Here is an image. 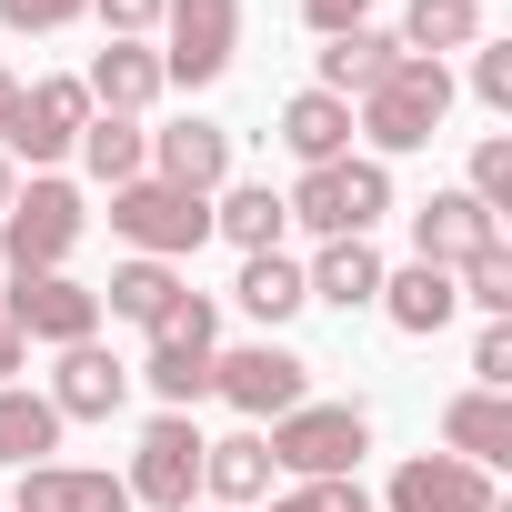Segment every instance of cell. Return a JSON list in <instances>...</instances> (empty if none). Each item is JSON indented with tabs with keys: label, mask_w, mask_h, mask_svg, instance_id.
<instances>
[{
	"label": "cell",
	"mask_w": 512,
	"mask_h": 512,
	"mask_svg": "<svg viewBox=\"0 0 512 512\" xmlns=\"http://www.w3.org/2000/svg\"><path fill=\"white\" fill-rule=\"evenodd\" d=\"M402 342H442L452 322H462V292H452V272L442 262H402V272H382V302H372Z\"/></svg>",
	"instance_id": "16"
},
{
	"label": "cell",
	"mask_w": 512,
	"mask_h": 512,
	"mask_svg": "<svg viewBox=\"0 0 512 512\" xmlns=\"http://www.w3.org/2000/svg\"><path fill=\"white\" fill-rule=\"evenodd\" d=\"M282 211H292L312 241H372V221L392 211V161H372V151L322 161V171H302V181L282 191Z\"/></svg>",
	"instance_id": "5"
},
{
	"label": "cell",
	"mask_w": 512,
	"mask_h": 512,
	"mask_svg": "<svg viewBox=\"0 0 512 512\" xmlns=\"http://www.w3.org/2000/svg\"><path fill=\"white\" fill-rule=\"evenodd\" d=\"M462 191H472L492 221L512 211V131H482V141H472V171H462Z\"/></svg>",
	"instance_id": "31"
},
{
	"label": "cell",
	"mask_w": 512,
	"mask_h": 512,
	"mask_svg": "<svg viewBox=\"0 0 512 512\" xmlns=\"http://www.w3.org/2000/svg\"><path fill=\"white\" fill-rule=\"evenodd\" d=\"M472 101L492 121H512V41H472Z\"/></svg>",
	"instance_id": "33"
},
{
	"label": "cell",
	"mask_w": 512,
	"mask_h": 512,
	"mask_svg": "<svg viewBox=\"0 0 512 512\" xmlns=\"http://www.w3.org/2000/svg\"><path fill=\"white\" fill-rule=\"evenodd\" d=\"M231 302H241L251 322H262V332H282L292 312H312V292H302V262H292V251H241Z\"/></svg>",
	"instance_id": "26"
},
{
	"label": "cell",
	"mask_w": 512,
	"mask_h": 512,
	"mask_svg": "<svg viewBox=\"0 0 512 512\" xmlns=\"http://www.w3.org/2000/svg\"><path fill=\"white\" fill-rule=\"evenodd\" d=\"M111 231L141 251V262H191V251L211 241V201L201 191H171V181H121L111 191Z\"/></svg>",
	"instance_id": "8"
},
{
	"label": "cell",
	"mask_w": 512,
	"mask_h": 512,
	"mask_svg": "<svg viewBox=\"0 0 512 512\" xmlns=\"http://www.w3.org/2000/svg\"><path fill=\"white\" fill-rule=\"evenodd\" d=\"M392 41H402L412 61H452V51L492 41V21H482V0H402V21H392Z\"/></svg>",
	"instance_id": "24"
},
{
	"label": "cell",
	"mask_w": 512,
	"mask_h": 512,
	"mask_svg": "<svg viewBox=\"0 0 512 512\" xmlns=\"http://www.w3.org/2000/svg\"><path fill=\"white\" fill-rule=\"evenodd\" d=\"M201 442L211 432L191 412H151L141 442H131V472H121L131 482V512H191L201 502Z\"/></svg>",
	"instance_id": "9"
},
{
	"label": "cell",
	"mask_w": 512,
	"mask_h": 512,
	"mask_svg": "<svg viewBox=\"0 0 512 512\" xmlns=\"http://www.w3.org/2000/svg\"><path fill=\"white\" fill-rule=\"evenodd\" d=\"M151 181H171V191H221V181H241L231 171V131L221 121H201V111H181V121H161L151 131Z\"/></svg>",
	"instance_id": "14"
},
{
	"label": "cell",
	"mask_w": 512,
	"mask_h": 512,
	"mask_svg": "<svg viewBox=\"0 0 512 512\" xmlns=\"http://www.w3.org/2000/svg\"><path fill=\"white\" fill-rule=\"evenodd\" d=\"M452 292H462V312H482V322H512V241L472 251V262L452 272Z\"/></svg>",
	"instance_id": "30"
},
{
	"label": "cell",
	"mask_w": 512,
	"mask_h": 512,
	"mask_svg": "<svg viewBox=\"0 0 512 512\" xmlns=\"http://www.w3.org/2000/svg\"><path fill=\"white\" fill-rule=\"evenodd\" d=\"M191 512H221V502H191Z\"/></svg>",
	"instance_id": "41"
},
{
	"label": "cell",
	"mask_w": 512,
	"mask_h": 512,
	"mask_svg": "<svg viewBox=\"0 0 512 512\" xmlns=\"http://www.w3.org/2000/svg\"><path fill=\"white\" fill-rule=\"evenodd\" d=\"M211 352H221V302L181 282V302H171V312L141 332L131 382H141L161 412H191V402H211Z\"/></svg>",
	"instance_id": "2"
},
{
	"label": "cell",
	"mask_w": 512,
	"mask_h": 512,
	"mask_svg": "<svg viewBox=\"0 0 512 512\" xmlns=\"http://www.w3.org/2000/svg\"><path fill=\"white\" fill-rule=\"evenodd\" d=\"M41 392H51V412H61V422H111L141 382H131V362H121L111 342H71V352L51 362V382H41Z\"/></svg>",
	"instance_id": "12"
},
{
	"label": "cell",
	"mask_w": 512,
	"mask_h": 512,
	"mask_svg": "<svg viewBox=\"0 0 512 512\" xmlns=\"http://www.w3.org/2000/svg\"><path fill=\"white\" fill-rule=\"evenodd\" d=\"M0 312H11V332H21V342H51V352L101 342V292H91L81 272H11Z\"/></svg>",
	"instance_id": "11"
},
{
	"label": "cell",
	"mask_w": 512,
	"mask_h": 512,
	"mask_svg": "<svg viewBox=\"0 0 512 512\" xmlns=\"http://www.w3.org/2000/svg\"><path fill=\"white\" fill-rule=\"evenodd\" d=\"M211 392L262 432V422H282L292 402H312V362L282 342V332H262V342H221L211 352Z\"/></svg>",
	"instance_id": "6"
},
{
	"label": "cell",
	"mask_w": 512,
	"mask_h": 512,
	"mask_svg": "<svg viewBox=\"0 0 512 512\" xmlns=\"http://www.w3.org/2000/svg\"><path fill=\"white\" fill-rule=\"evenodd\" d=\"M71 21H91V0H0V31H31V41H51Z\"/></svg>",
	"instance_id": "34"
},
{
	"label": "cell",
	"mask_w": 512,
	"mask_h": 512,
	"mask_svg": "<svg viewBox=\"0 0 512 512\" xmlns=\"http://www.w3.org/2000/svg\"><path fill=\"white\" fill-rule=\"evenodd\" d=\"M81 91H91V111L151 121V101H161V51H151V41H101L91 71H81Z\"/></svg>",
	"instance_id": "19"
},
{
	"label": "cell",
	"mask_w": 512,
	"mask_h": 512,
	"mask_svg": "<svg viewBox=\"0 0 512 512\" xmlns=\"http://www.w3.org/2000/svg\"><path fill=\"white\" fill-rule=\"evenodd\" d=\"M272 452H262V432H221V442H201V502H221V512H251V502H272Z\"/></svg>",
	"instance_id": "21"
},
{
	"label": "cell",
	"mask_w": 512,
	"mask_h": 512,
	"mask_svg": "<svg viewBox=\"0 0 512 512\" xmlns=\"http://www.w3.org/2000/svg\"><path fill=\"white\" fill-rule=\"evenodd\" d=\"M11 512H131V482L111 462H31Z\"/></svg>",
	"instance_id": "17"
},
{
	"label": "cell",
	"mask_w": 512,
	"mask_h": 512,
	"mask_svg": "<svg viewBox=\"0 0 512 512\" xmlns=\"http://www.w3.org/2000/svg\"><path fill=\"white\" fill-rule=\"evenodd\" d=\"M81 121H91V91H81V71H51V81H21L11 121H0V151H11V161H31V171H51V161H71Z\"/></svg>",
	"instance_id": "10"
},
{
	"label": "cell",
	"mask_w": 512,
	"mask_h": 512,
	"mask_svg": "<svg viewBox=\"0 0 512 512\" xmlns=\"http://www.w3.org/2000/svg\"><path fill=\"white\" fill-rule=\"evenodd\" d=\"M101 292V322H131V332H151L171 302H181V262H111V282H91Z\"/></svg>",
	"instance_id": "27"
},
{
	"label": "cell",
	"mask_w": 512,
	"mask_h": 512,
	"mask_svg": "<svg viewBox=\"0 0 512 512\" xmlns=\"http://www.w3.org/2000/svg\"><path fill=\"white\" fill-rule=\"evenodd\" d=\"M262 512H372V492L362 482H272Z\"/></svg>",
	"instance_id": "32"
},
{
	"label": "cell",
	"mask_w": 512,
	"mask_h": 512,
	"mask_svg": "<svg viewBox=\"0 0 512 512\" xmlns=\"http://www.w3.org/2000/svg\"><path fill=\"white\" fill-rule=\"evenodd\" d=\"M472 392H512V322L472 332Z\"/></svg>",
	"instance_id": "35"
},
{
	"label": "cell",
	"mask_w": 512,
	"mask_h": 512,
	"mask_svg": "<svg viewBox=\"0 0 512 512\" xmlns=\"http://www.w3.org/2000/svg\"><path fill=\"white\" fill-rule=\"evenodd\" d=\"M282 231H292V211H282L272 181H221V191H211V241H231V251H282Z\"/></svg>",
	"instance_id": "25"
},
{
	"label": "cell",
	"mask_w": 512,
	"mask_h": 512,
	"mask_svg": "<svg viewBox=\"0 0 512 512\" xmlns=\"http://www.w3.org/2000/svg\"><path fill=\"white\" fill-rule=\"evenodd\" d=\"M502 241V221L452 181V191H432V201H412V262H442V272H462L472 251H492Z\"/></svg>",
	"instance_id": "15"
},
{
	"label": "cell",
	"mask_w": 512,
	"mask_h": 512,
	"mask_svg": "<svg viewBox=\"0 0 512 512\" xmlns=\"http://www.w3.org/2000/svg\"><path fill=\"white\" fill-rule=\"evenodd\" d=\"M382 11V0H302V21H312V41H332V31H362Z\"/></svg>",
	"instance_id": "37"
},
{
	"label": "cell",
	"mask_w": 512,
	"mask_h": 512,
	"mask_svg": "<svg viewBox=\"0 0 512 512\" xmlns=\"http://www.w3.org/2000/svg\"><path fill=\"white\" fill-rule=\"evenodd\" d=\"M91 21H101V41H151L161 0H91Z\"/></svg>",
	"instance_id": "36"
},
{
	"label": "cell",
	"mask_w": 512,
	"mask_h": 512,
	"mask_svg": "<svg viewBox=\"0 0 512 512\" xmlns=\"http://www.w3.org/2000/svg\"><path fill=\"white\" fill-rule=\"evenodd\" d=\"M161 91H211L241 61V0H161Z\"/></svg>",
	"instance_id": "7"
},
{
	"label": "cell",
	"mask_w": 512,
	"mask_h": 512,
	"mask_svg": "<svg viewBox=\"0 0 512 512\" xmlns=\"http://www.w3.org/2000/svg\"><path fill=\"white\" fill-rule=\"evenodd\" d=\"M11 191H21V161H11V151H0V211H11Z\"/></svg>",
	"instance_id": "40"
},
{
	"label": "cell",
	"mask_w": 512,
	"mask_h": 512,
	"mask_svg": "<svg viewBox=\"0 0 512 512\" xmlns=\"http://www.w3.org/2000/svg\"><path fill=\"white\" fill-rule=\"evenodd\" d=\"M452 101H462L452 61H412V51H402V71H392L382 91H362V101H352V141H362L372 161L432 151V141H442V121H452Z\"/></svg>",
	"instance_id": "1"
},
{
	"label": "cell",
	"mask_w": 512,
	"mask_h": 512,
	"mask_svg": "<svg viewBox=\"0 0 512 512\" xmlns=\"http://www.w3.org/2000/svg\"><path fill=\"white\" fill-rule=\"evenodd\" d=\"M81 231H91V201H81V181H61V171H31V181L11 191V211H0V262H11V272H71Z\"/></svg>",
	"instance_id": "4"
},
{
	"label": "cell",
	"mask_w": 512,
	"mask_h": 512,
	"mask_svg": "<svg viewBox=\"0 0 512 512\" xmlns=\"http://www.w3.org/2000/svg\"><path fill=\"white\" fill-rule=\"evenodd\" d=\"M61 412H51V392H31V382H0V472H31V462H61Z\"/></svg>",
	"instance_id": "23"
},
{
	"label": "cell",
	"mask_w": 512,
	"mask_h": 512,
	"mask_svg": "<svg viewBox=\"0 0 512 512\" xmlns=\"http://www.w3.org/2000/svg\"><path fill=\"white\" fill-rule=\"evenodd\" d=\"M382 272H392V262H382L372 241H322L312 262H302V292H312L322 312H342V322H352V312H372V302H382Z\"/></svg>",
	"instance_id": "20"
},
{
	"label": "cell",
	"mask_w": 512,
	"mask_h": 512,
	"mask_svg": "<svg viewBox=\"0 0 512 512\" xmlns=\"http://www.w3.org/2000/svg\"><path fill=\"white\" fill-rule=\"evenodd\" d=\"M21 372H31V342L11 332V312H0V382H21Z\"/></svg>",
	"instance_id": "38"
},
{
	"label": "cell",
	"mask_w": 512,
	"mask_h": 512,
	"mask_svg": "<svg viewBox=\"0 0 512 512\" xmlns=\"http://www.w3.org/2000/svg\"><path fill=\"white\" fill-rule=\"evenodd\" d=\"M442 452L472 462V472H502L512 462V392H452L442 402Z\"/></svg>",
	"instance_id": "22"
},
{
	"label": "cell",
	"mask_w": 512,
	"mask_h": 512,
	"mask_svg": "<svg viewBox=\"0 0 512 512\" xmlns=\"http://www.w3.org/2000/svg\"><path fill=\"white\" fill-rule=\"evenodd\" d=\"M11 101H21V71H11V61H0V121H11Z\"/></svg>",
	"instance_id": "39"
},
{
	"label": "cell",
	"mask_w": 512,
	"mask_h": 512,
	"mask_svg": "<svg viewBox=\"0 0 512 512\" xmlns=\"http://www.w3.org/2000/svg\"><path fill=\"white\" fill-rule=\"evenodd\" d=\"M382 512H502V492H492V472H472L452 452H412V462H392Z\"/></svg>",
	"instance_id": "13"
},
{
	"label": "cell",
	"mask_w": 512,
	"mask_h": 512,
	"mask_svg": "<svg viewBox=\"0 0 512 512\" xmlns=\"http://www.w3.org/2000/svg\"><path fill=\"white\" fill-rule=\"evenodd\" d=\"M282 151H292L302 171L352 161V101H332V91H292V101H282Z\"/></svg>",
	"instance_id": "28"
},
{
	"label": "cell",
	"mask_w": 512,
	"mask_h": 512,
	"mask_svg": "<svg viewBox=\"0 0 512 512\" xmlns=\"http://www.w3.org/2000/svg\"><path fill=\"white\" fill-rule=\"evenodd\" d=\"M71 161H81L101 191H121V181H141V171H151V121L91 111V121H81V141H71Z\"/></svg>",
	"instance_id": "29"
},
{
	"label": "cell",
	"mask_w": 512,
	"mask_h": 512,
	"mask_svg": "<svg viewBox=\"0 0 512 512\" xmlns=\"http://www.w3.org/2000/svg\"><path fill=\"white\" fill-rule=\"evenodd\" d=\"M312 91H332V101H362V91H382L392 71H402V41H392V21H362V31H332L322 51H312Z\"/></svg>",
	"instance_id": "18"
},
{
	"label": "cell",
	"mask_w": 512,
	"mask_h": 512,
	"mask_svg": "<svg viewBox=\"0 0 512 512\" xmlns=\"http://www.w3.org/2000/svg\"><path fill=\"white\" fill-rule=\"evenodd\" d=\"M262 452H272L282 482H362L372 412H362V402H292V412L262 432Z\"/></svg>",
	"instance_id": "3"
}]
</instances>
